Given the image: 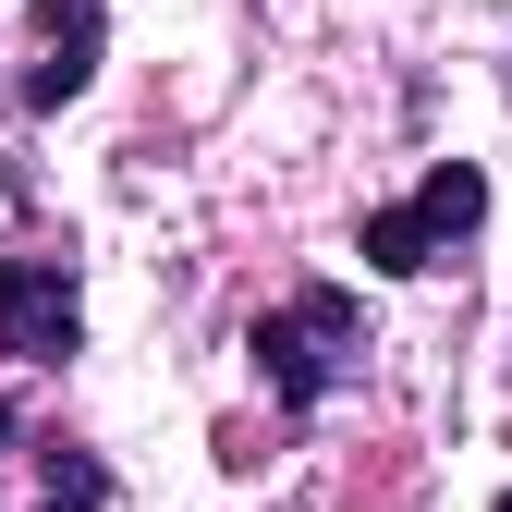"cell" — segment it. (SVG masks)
<instances>
[{"instance_id":"obj_1","label":"cell","mask_w":512,"mask_h":512,"mask_svg":"<svg viewBox=\"0 0 512 512\" xmlns=\"http://www.w3.org/2000/svg\"><path fill=\"white\" fill-rule=\"evenodd\" d=\"M244 354H256V378H269V403L317 415V403H330L342 378H354L366 317H354V293H342V281H305V293H281V305L244 330Z\"/></svg>"},{"instance_id":"obj_3","label":"cell","mask_w":512,"mask_h":512,"mask_svg":"<svg viewBox=\"0 0 512 512\" xmlns=\"http://www.w3.org/2000/svg\"><path fill=\"white\" fill-rule=\"evenodd\" d=\"M98 37H110V13H98V0H37L25 110H61V98H86V74H98Z\"/></svg>"},{"instance_id":"obj_5","label":"cell","mask_w":512,"mask_h":512,"mask_svg":"<svg viewBox=\"0 0 512 512\" xmlns=\"http://www.w3.org/2000/svg\"><path fill=\"white\" fill-rule=\"evenodd\" d=\"M0 439H13V403H0Z\"/></svg>"},{"instance_id":"obj_2","label":"cell","mask_w":512,"mask_h":512,"mask_svg":"<svg viewBox=\"0 0 512 512\" xmlns=\"http://www.w3.org/2000/svg\"><path fill=\"white\" fill-rule=\"evenodd\" d=\"M86 342V305H74V256H0V354L61 366Z\"/></svg>"},{"instance_id":"obj_4","label":"cell","mask_w":512,"mask_h":512,"mask_svg":"<svg viewBox=\"0 0 512 512\" xmlns=\"http://www.w3.org/2000/svg\"><path fill=\"white\" fill-rule=\"evenodd\" d=\"M354 256H366V269H391V281H415V269H439V220L403 196V208H366L354 220Z\"/></svg>"}]
</instances>
